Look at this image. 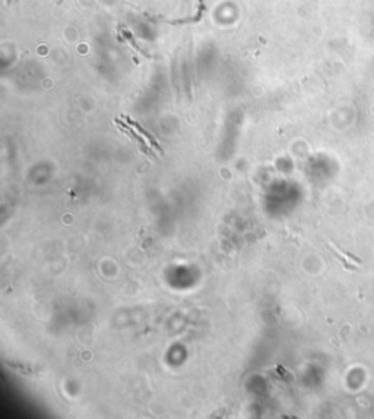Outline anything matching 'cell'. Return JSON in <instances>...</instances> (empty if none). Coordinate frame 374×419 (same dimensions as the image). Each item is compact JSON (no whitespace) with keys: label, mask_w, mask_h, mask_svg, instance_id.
<instances>
[{"label":"cell","mask_w":374,"mask_h":419,"mask_svg":"<svg viewBox=\"0 0 374 419\" xmlns=\"http://www.w3.org/2000/svg\"><path fill=\"white\" fill-rule=\"evenodd\" d=\"M8 365L12 368V369H15V371L24 374V375H37L39 372L37 367L25 365V364H19V362H8Z\"/></svg>","instance_id":"1"},{"label":"cell","mask_w":374,"mask_h":419,"mask_svg":"<svg viewBox=\"0 0 374 419\" xmlns=\"http://www.w3.org/2000/svg\"><path fill=\"white\" fill-rule=\"evenodd\" d=\"M330 248H332V251H334V254H335V257L341 261V264L347 268V270H351V271H355L357 270V265H354V264H351V262L345 258V257H342L341 254H339V251H338V248H336L334 243H330Z\"/></svg>","instance_id":"2"}]
</instances>
